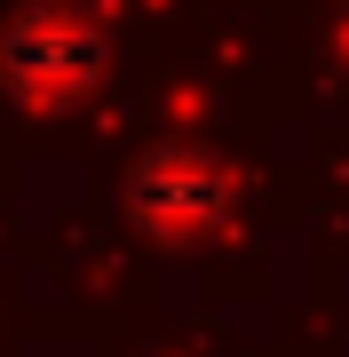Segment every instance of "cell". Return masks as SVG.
<instances>
[{
  "instance_id": "cell-2",
  "label": "cell",
  "mask_w": 349,
  "mask_h": 357,
  "mask_svg": "<svg viewBox=\"0 0 349 357\" xmlns=\"http://www.w3.org/2000/svg\"><path fill=\"white\" fill-rule=\"evenodd\" d=\"M8 79L24 96H40V103H56V96H79L95 72H104V40H95L79 16H64V8H32L24 24L8 32Z\"/></svg>"
},
{
  "instance_id": "cell-1",
  "label": "cell",
  "mask_w": 349,
  "mask_h": 357,
  "mask_svg": "<svg viewBox=\"0 0 349 357\" xmlns=\"http://www.w3.org/2000/svg\"><path fill=\"white\" fill-rule=\"evenodd\" d=\"M222 199H231L222 167L207 151H191V143H159V151L127 175V215L151 230V238H191V230H207L222 215Z\"/></svg>"
}]
</instances>
